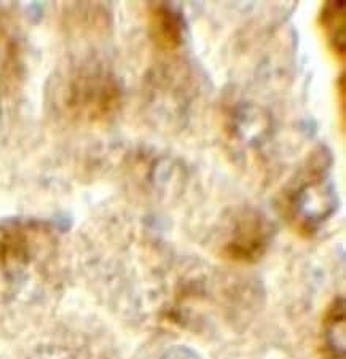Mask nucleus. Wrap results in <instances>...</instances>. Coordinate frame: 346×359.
Listing matches in <instances>:
<instances>
[{"label": "nucleus", "mask_w": 346, "mask_h": 359, "mask_svg": "<svg viewBox=\"0 0 346 359\" xmlns=\"http://www.w3.org/2000/svg\"><path fill=\"white\" fill-rule=\"evenodd\" d=\"M48 238V230L36 221L0 222V269L18 271L27 267Z\"/></svg>", "instance_id": "nucleus-4"}, {"label": "nucleus", "mask_w": 346, "mask_h": 359, "mask_svg": "<svg viewBox=\"0 0 346 359\" xmlns=\"http://www.w3.org/2000/svg\"><path fill=\"white\" fill-rule=\"evenodd\" d=\"M338 107H340V120H342V130H345V117H346V82L345 72L340 75L338 80Z\"/></svg>", "instance_id": "nucleus-9"}, {"label": "nucleus", "mask_w": 346, "mask_h": 359, "mask_svg": "<svg viewBox=\"0 0 346 359\" xmlns=\"http://www.w3.org/2000/svg\"><path fill=\"white\" fill-rule=\"evenodd\" d=\"M331 152L318 147L282 190V216L298 235H316L337 211L338 196L331 177Z\"/></svg>", "instance_id": "nucleus-1"}, {"label": "nucleus", "mask_w": 346, "mask_h": 359, "mask_svg": "<svg viewBox=\"0 0 346 359\" xmlns=\"http://www.w3.org/2000/svg\"><path fill=\"white\" fill-rule=\"evenodd\" d=\"M275 227L270 219L256 208H240L223 229L221 254L232 262H257L273 240Z\"/></svg>", "instance_id": "nucleus-3"}, {"label": "nucleus", "mask_w": 346, "mask_h": 359, "mask_svg": "<svg viewBox=\"0 0 346 359\" xmlns=\"http://www.w3.org/2000/svg\"><path fill=\"white\" fill-rule=\"evenodd\" d=\"M322 350L326 359H345V300L328 305L322 321Z\"/></svg>", "instance_id": "nucleus-7"}, {"label": "nucleus", "mask_w": 346, "mask_h": 359, "mask_svg": "<svg viewBox=\"0 0 346 359\" xmlns=\"http://www.w3.org/2000/svg\"><path fill=\"white\" fill-rule=\"evenodd\" d=\"M150 40L163 51L177 50L186 39V21L168 2H150L147 8Z\"/></svg>", "instance_id": "nucleus-5"}, {"label": "nucleus", "mask_w": 346, "mask_h": 359, "mask_svg": "<svg viewBox=\"0 0 346 359\" xmlns=\"http://www.w3.org/2000/svg\"><path fill=\"white\" fill-rule=\"evenodd\" d=\"M122 104V86L107 67L88 62L75 67L62 83L61 106L72 118L96 123L111 118Z\"/></svg>", "instance_id": "nucleus-2"}, {"label": "nucleus", "mask_w": 346, "mask_h": 359, "mask_svg": "<svg viewBox=\"0 0 346 359\" xmlns=\"http://www.w3.org/2000/svg\"><path fill=\"white\" fill-rule=\"evenodd\" d=\"M163 359H200L197 353H193L192 350L184 348V346H176V348L169 350Z\"/></svg>", "instance_id": "nucleus-10"}, {"label": "nucleus", "mask_w": 346, "mask_h": 359, "mask_svg": "<svg viewBox=\"0 0 346 359\" xmlns=\"http://www.w3.org/2000/svg\"><path fill=\"white\" fill-rule=\"evenodd\" d=\"M31 359H74V356L66 348H61V346L47 345L40 346V348L34 351Z\"/></svg>", "instance_id": "nucleus-8"}, {"label": "nucleus", "mask_w": 346, "mask_h": 359, "mask_svg": "<svg viewBox=\"0 0 346 359\" xmlns=\"http://www.w3.org/2000/svg\"><path fill=\"white\" fill-rule=\"evenodd\" d=\"M319 26L324 32L328 48L337 60L345 62L346 56V16L343 0H331L322 5Z\"/></svg>", "instance_id": "nucleus-6"}]
</instances>
